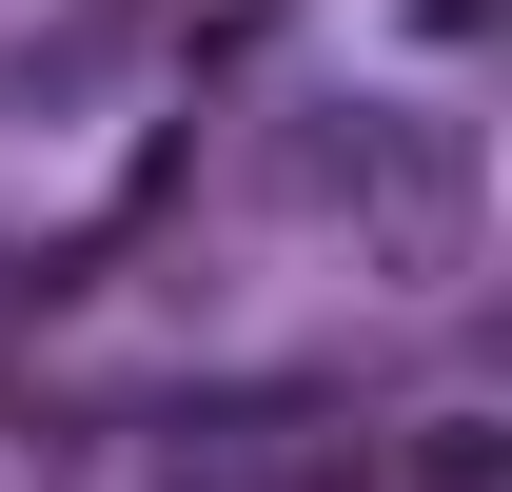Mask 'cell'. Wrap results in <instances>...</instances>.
<instances>
[{"instance_id": "cell-1", "label": "cell", "mask_w": 512, "mask_h": 492, "mask_svg": "<svg viewBox=\"0 0 512 492\" xmlns=\"http://www.w3.org/2000/svg\"><path fill=\"white\" fill-rule=\"evenodd\" d=\"M158 492H375V453L316 394H217V414H178V473Z\"/></svg>"}]
</instances>
